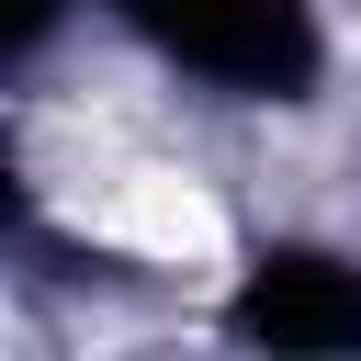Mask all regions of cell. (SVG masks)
I'll return each instance as SVG.
<instances>
[{
  "label": "cell",
  "mask_w": 361,
  "mask_h": 361,
  "mask_svg": "<svg viewBox=\"0 0 361 361\" xmlns=\"http://www.w3.org/2000/svg\"><path fill=\"white\" fill-rule=\"evenodd\" d=\"M226 327L248 350H293V361L361 350V259H338V248H259L237 271Z\"/></svg>",
  "instance_id": "7a4b0ae2"
},
{
  "label": "cell",
  "mask_w": 361,
  "mask_h": 361,
  "mask_svg": "<svg viewBox=\"0 0 361 361\" xmlns=\"http://www.w3.org/2000/svg\"><path fill=\"white\" fill-rule=\"evenodd\" d=\"M169 68H192L203 90L226 102H305L327 45H316V11L305 0H113Z\"/></svg>",
  "instance_id": "6da1fadb"
}]
</instances>
